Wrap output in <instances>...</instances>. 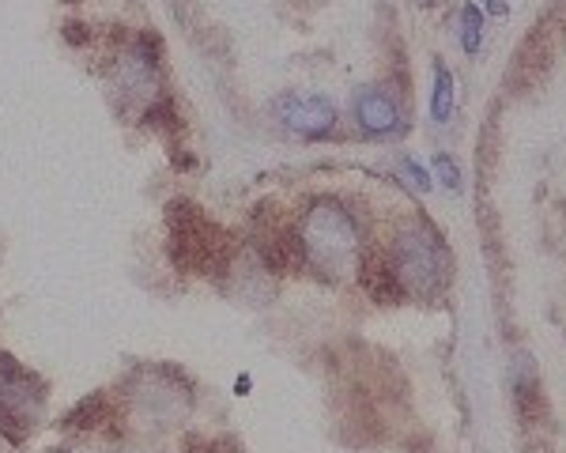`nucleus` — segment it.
Listing matches in <instances>:
<instances>
[{
  "label": "nucleus",
  "mask_w": 566,
  "mask_h": 453,
  "mask_svg": "<svg viewBox=\"0 0 566 453\" xmlns=\"http://www.w3.org/2000/svg\"><path fill=\"white\" fill-rule=\"evenodd\" d=\"M298 250L303 261L317 272H352L363 257V227L340 201L317 197L298 223Z\"/></svg>",
  "instance_id": "1"
},
{
  "label": "nucleus",
  "mask_w": 566,
  "mask_h": 453,
  "mask_svg": "<svg viewBox=\"0 0 566 453\" xmlns=\"http://www.w3.org/2000/svg\"><path fill=\"white\" fill-rule=\"evenodd\" d=\"M389 280L412 298H434L450 280V257L434 231L427 227H405L389 250Z\"/></svg>",
  "instance_id": "2"
},
{
  "label": "nucleus",
  "mask_w": 566,
  "mask_h": 453,
  "mask_svg": "<svg viewBox=\"0 0 566 453\" xmlns=\"http://www.w3.org/2000/svg\"><path fill=\"white\" fill-rule=\"evenodd\" d=\"M276 117L283 129H291L303 140H322L336 129V106L325 95H303V91H291V95L276 98Z\"/></svg>",
  "instance_id": "3"
},
{
  "label": "nucleus",
  "mask_w": 566,
  "mask_h": 453,
  "mask_svg": "<svg viewBox=\"0 0 566 453\" xmlns=\"http://www.w3.org/2000/svg\"><path fill=\"white\" fill-rule=\"evenodd\" d=\"M114 84L129 103H155V95H159V61H155L148 42H136L117 57Z\"/></svg>",
  "instance_id": "4"
},
{
  "label": "nucleus",
  "mask_w": 566,
  "mask_h": 453,
  "mask_svg": "<svg viewBox=\"0 0 566 453\" xmlns=\"http://www.w3.org/2000/svg\"><path fill=\"white\" fill-rule=\"evenodd\" d=\"M352 114L367 136H392L405 129V110L389 87H359L352 98Z\"/></svg>",
  "instance_id": "5"
},
{
  "label": "nucleus",
  "mask_w": 566,
  "mask_h": 453,
  "mask_svg": "<svg viewBox=\"0 0 566 453\" xmlns=\"http://www.w3.org/2000/svg\"><path fill=\"white\" fill-rule=\"evenodd\" d=\"M42 408V393L20 367H12L8 359H0V415L8 420L31 423Z\"/></svg>",
  "instance_id": "6"
},
{
  "label": "nucleus",
  "mask_w": 566,
  "mask_h": 453,
  "mask_svg": "<svg viewBox=\"0 0 566 453\" xmlns=\"http://www.w3.org/2000/svg\"><path fill=\"white\" fill-rule=\"evenodd\" d=\"M453 103H458V80H453V72L438 61L434 65V95H431V117L438 125H446L453 117Z\"/></svg>",
  "instance_id": "7"
},
{
  "label": "nucleus",
  "mask_w": 566,
  "mask_h": 453,
  "mask_svg": "<svg viewBox=\"0 0 566 453\" xmlns=\"http://www.w3.org/2000/svg\"><path fill=\"white\" fill-rule=\"evenodd\" d=\"M461 45L464 53H480L483 45V12L476 4H464L461 12Z\"/></svg>",
  "instance_id": "8"
},
{
  "label": "nucleus",
  "mask_w": 566,
  "mask_h": 453,
  "mask_svg": "<svg viewBox=\"0 0 566 453\" xmlns=\"http://www.w3.org/2000/svg\"><path fill=\"white\" fill-rule=\"evenodd\" d=\"M434 178L442 181L450 193H458L461 189V167L450 156H434Z\"/></svg>",
  "instance_id": "9"
},
{
  "label": "nucleus",
  "mask_w": 566,
  "mask_h": 453,
  "mask_svg": "<svg viewBox=\"0 0 566 453\" xmlns=\"http://www.w3.org/2000/svg\"><path fill=\"white\" fill-rule=\"evenodd\" d=\"M400 170H405V175L412 178V186H416V189H423V193L434 186V175L423 167V162H416V159H408V156H405V159H400Z\"/></svg>",
  "instance_id": "10"
}]
</instances>
